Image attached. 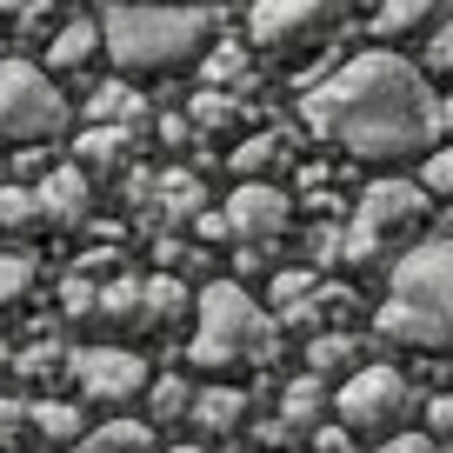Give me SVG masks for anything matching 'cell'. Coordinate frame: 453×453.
<instances>
[{
	"instance_id": "6da1fadb",
	"label": "cell",
	"mask_w": 453,
	"mask_h": 453,
	"mask_svg": "<svg viewBox=\"0 0 453 453\" xmlns=\"http://www.w3.org/2000/svg\"><path fill=\"white\" fill-rule=\"evenodd\" d=\"M307 127L354 160H407L434 147V94L394 54H360L307 94Z\"/></svg>"
},
{
	"instance_id": "7a4b0ae2",
	"label": "cell",
	"mask_w": 453,
	"mask_h": 453,
	"mask_svg": "<svg viewBox=\"0 0 453 453\" xmlns=\"http://www.w3.org/2000/svg\"><path fill=\"white\" fill-rule=\"evenodd\" d=\"M213 27V7H113L100 20V54L120 67V81H154L207 60Z\"/></svg>"
},
{
	"instance_id": "3957f363",
	"label": "cell",
	"mask_w": 453,
	"mask_h": 453,
	"mask_svg": "<svg viewBox=\"0 0 453 453\" xmlns=\"http://www.w3.org/2000/svg\"><path fill=\"white\" fill-rule=\"evenodd\" d=\"M380 334L400 347H453V241H420L394 260Z\"/></svg>"
},
{
	"instance_id": "277c9868",
	"label": "cell",
	"mask_w": 453,
	"mask_h": 453,
	"mask_svg": "<svg viewBox=\"0 0 453 453\" xmlns=\"http://www.w3.org/2000/svg\"><path fill=\"white\" fill-rule=\"evenodd\" d=\"M280 354V326L254 307L241 280H207L194 294V340H187V360L207 373H226L241 360H273Z\"/></svg>"
},
{
	"instance_id": "5b68a950",
	"label": "cell",
	"mask_w": 453,
	"mask_h": 453,
	"mask_svg": "<svg viewBox=\"0 0 453 453\" xmlns=\"http://www.w3.org/2000/svg\"><path fill=\"white\" fill-rule=\"evenodd\" d=\"M420 220H426V194L413 180H373L367 194H360V207H354V226H347L340 254L354 260V267H373V260L394 241H407Z\"/></svg>"
},
{
	"instance_id": "8992f818",
	"label": "cell",
	"mask_w": 453,
	"mask_h": 453,
	"mask_svg": "<svg viewBox=\"0 0 453 453\" xmlns=\"http://www.w3.org/2000/svg\"><path fill=\"white\" fill-rule=\"evenodd\" d=\"M67 127V100H60L54 73L34 60H0V141H47Z\"/></svg>"
},
{
	"instance_id": "52a82bcc",
	"label": "cell",
	"mask_w": 453,
	"mask_h": 453,
	"mask_svg": "<svg viewBox=\"0 0 453 453\" xmlns=\"http://www.w3.org/2000/svg\"><path fill=\"white\" fill-rule=\"evenodd\" d=\"M340 14H347V0H254L247 34L267 54H313V47L334 41Z\"/></svg>"
},
{
	"instance_id": "ba28073f",
	"label": "cell",
	"mask_w": 453,
	"mask_h": 453,
	"mask_svg": "<svg viewBox=\"0 0 453 453\" xmlns=\"http://www.w3.org/2000/svg\"><path fill=\"white\" fill-rule=\"evenodd\" d=\"M413 413V387L400 367H360L354 380L340 387V426L347 434H373V440H394Z\"/></svg>"
},
{
	"instance_id": "9c48e42d",
	"label": "cell",
	"mask_w": 453,
	"mask_h": 453,
	"mask_svg": "<svg viewBox=\"0 0 453 453\" xmlns=\"http://www.w3.org/2000/svg\"><path fill=\"white\" fill-rule=\"evenodd\" d=\"M67 373L94 407H127V400L147 394V360L134 347H81L67 360Z\"/></svg>"
},
{
	"instance_id": "30bf717a",
	"label": "cell",
	"mask_w": 453,
	"mask_h": 453,
	"mask_svg": "<svg viewBox=\"0 0 453 453\" xmlns=\"http://www.w3.org/2000/svg\"><path fill=\"white\" fill-rule=\"evenodd\" d=\"M226 241H247V247H267L273 234L287 226V194L267 180H241V194L226 200Z\"/></svg>"
},
{
	"instance_id": "8fae6325",
	"label": "cell",
	"mask_w": 453,
	"mask_h": 453,
	"mask_svg": "<svg viewBox=\"0 0 453 453\" xmlns=\"http://www.w3.org/2000/svg\"><path fill=\"white\" fill-rule=\"evenodd\" d=\"M34 207H41V226H87V173L54 167L34 187Z\"/></svg>"
},
{
	"instance_id": "7c38bea8",
	"label": "cell",
	"mask_w": 453,
	"mask_h": 453,
	"mask_svg": "<svg viewBox=\"0 0 453 453\" xmlns=\"http://www.w3.org/2000/svg\"><path fill=\"white\" fill-rule=\"evenodd\" d=\"M147 120V107H141V94H134V81H107V87H94L87 94V127H120V134H134Z\"/></svg>"
},
{
	"instance_id": "4fadbf2b",
	"label": "cell",
	"mask_w": 453,
	"mask_h": 453,
	"mask_svg": "<svg viewBox=\"0 0 453 453\" xmlns=\"http://www.w3.org/2000/svg\"><path fill=\"white\" fill-rule=\"evenodd\" d=\"M94 54H100V27L94 20H60V27L47 34V67L54 73H81Z\"/></svg>"
},
{
	"instance_id": "5bb4252c",
	"label": "cell",
	"mask_w": 453,
	"mask_h": 453,
	"mask_svg": "<svg viewBox=\"0 0 453 453\" xmlns=\"http://www.w3.org/2000/svg\"><path fill=\"white\" fill-rule=\"evenodd\" d=\"M307 367H313V380H354L360 373V347H354V334H334V326H326V334H313L307 340Z\"/></svg>"
},
{
	"instance_id": "9a60e30c",
	"label": "cell",
	"mask_w": 453,
	"mask_h": 453,
	"mask_svg": "<svg viewBox=\"0 0 453 453\" xmlns=\"http://www.w3.org/2000/svg\"><path fill=\"white\" fill-rule=\"evenodd\" d=\"M440 14H447V0H380L373 7V34L380 41H407V34H420Z\"/></svg>"
},
{
	"instance_id": "2e32d148",
	"label": "cell",
	"mask_w": 453,
	"mask_h": 453,
	"mask_svg": "<svg viewBox=\"0 0 453 453\" xmlns=\"http://www.w3.org/2000/svg\"><path fill=\"white\" fill-rule=\"evenodd\" d=\"M81 173H120L134 160V134H120V127H87L81 134Z\"/></svg>"
},
{
	"instance_id": "e0dca14e",
	"label": "cell",
	"mask_w": 453,
	"mask_h": 453,
	"mask_svg": "<svg viewBox=\"0 0 453 453\" xmlns=\"http://www.w3.org/2000/svg\"><path fill=\"white\" fill-rule=\"evenodd\" d=\"M27 426L47 440V447H81V440H87L81 407H67V400H34V407H27Z\"/></svg>"
},
{
	"instance_id": "ac0fdd59",
	"label": "cell",
	"mask_w": 453,
	"mask_h": 453,
	"mask_svg": "<svg viewBox=\"0 0 453 453\" xmlns=\"http://www.w3.org/2000/svg\"><path fill=\"white\" fill-rule=\"evenodd\" d=\"M241 420H247V394H241V387H200V394H194V426H207V434H234Z\"/></svg>"
},
{
	"instance_id": "d6986e66",
	"label": "cell",
	"mask_w": 453,
	"mask_h": 453,
	"mask_svg": "<svg viewBox=\"0 0 453 453\" xmlns=\"http://www.w3.org/2000/svg\"><path fill=\"white\" fill-rule=\"evenodd\" d=\"M180 313H194V294H187L173 273H154V280L141 287V326H167V320H180Z\"/></svg>"
},
{
	"instance_id": "ffe728a7",
	"label": "cell",
	"mask_w": 453,
	"mask_h": 453,
	"mask_svg": "<svg viewBox=\"0 0 453 453\" xmlns=\"http://www.w3.org/2000/svg\"><path fill=\"white\" fill-rule=\"evenodd\" d=\"M73 453H154V434H147V420H107V426H94Z\"/></svg>"
},
{
	"instance_id": "44dd1931",
	"label": "cell",
	"mask_w": 453,
	"mask_h": 453,
	"mask_svg": "<svg viewBox=\"0 0 453 453\" xmlns=\"http://www.w3.org/2000/svg\"><path fill=\"white\" fill-rule=\"evenodd\" d=\"M154 200H160V213H167V220H194L200 207H207V200H200V180L187 167H167L154 180Z\"/></svg>"
},
{
	"instance_id": "7402d4cb",
	"label": "cell",
	"mask_w": 453,
	"mask_h": 453,
	"mask_svg": "<svg viewBox=\"0 0 453 453\" xmlns=\"http://www.w3.org/2000/svg\"><path fill=\"white\" fill-rule=\"evenodd\" d=\"M226 160H234V173H241V180H260V173L287 167V141H280V134H254V141H241Z\"/></svg>"
},
{
	"instance_id": "603a6c76",
	"label": "cell",
	"mask_w": 453,
	"mask_h": 453,
	"mask_svg": "<svg viewBox=\"0 0 453 453\" xmlns=\"http://www.w3.org/2000/svg\"><path fill=\"white\" fill-rule=\"evenodd\" d=\"M320 407H326V387L307 373V380H294V387L280 394V413H273V420H280L287 434H300V426H313V420H320Z\"/></svg>"
},
{
	"instance_id": "cb8c5ba5",
	"label": "cell",
	"mask_w": 453,
	"mask_h": 453,
	"mask_svg": "<svg viewBox=\"0 0 453 453\" xmlns=\"http://www.w3.org/2000/svg\"><path fill=\"white\" fill-rule=\"evenodd\" d=\"M41 226V207H34V187H0V234H34Z\"/></svg>"
},
{
	"instance_id": "d4e9b609",
	"label": "cell",
	"mask_w": 453,
	"mask_h": 453,
	"mask_svg": "<svg viewBox=\"0 0 453 453\" xmlns=\"http://www.w3.org/2000/svg\"><path fill=\"white\" fill-rule=\"evenodd\" d=\"M141 287L147 280H113V287H100V320H120V326H141Z\"/></svg>"
},
{
	"instance_id": "484cf974",
	"label": "cell",
	"mask_w": 453,
	"mask_h": 453,
	"mask_svg": "<svg viewBox=\"0 0 453 453\" xmlns=\"http://www.w3.org/2000/svg\"><path fill=\"white\" fill-rule=\"evenodd\" d=\"M34 294V254H0V307H14V300Z\"/></svg>"
},
{
	"instance_id": "4316f807",
	"label": "cell",
	"mask_w": 453,
	"mask_h": 453,
	"mask_svg": "<svg viewBox=\"0 0 453 453\" xmlns=\"http://www.w3.org/2000/svg\"><path fill=\"white\" fill-rule=\"evenodd\" d=\"M200 67H207V87L213 94H220V87H234V81H247V47H207V60H200Z\"/></svg>"
},
{
	"instance_id": "83f0119b",
	"label": "cell",
	"mask_w": 453,
	"mask_h": 453,
	"mask_svg": "<svg viewBox=\"0 0 453 453\" xmlns=\"http://www.w3.org/2000/svg\"><path fill=\"white\" fill-rule=\"evenodd\" d=\"M234 107H241L234 94H213V87H200V94H194V127H200V134H220L226 120H234Z\"/></svg>"
},
{
	"instance_id": "f1b7e54d",
	"label": "cell",
	"mask_w": 453,
	"mask_h": 453,
	"mask_svg": "<svg viewBox=\"0 0 453 453\" xmlns=\"http://www.w3.org/2000/svg\"><path fill=\"white\" fill-rule=\"evenodd\" d=\"M180 413H194V387L187 380H160L154 387V420H180Z\"/></svg>"
},
{
	"instance_id": "f546056e",
	"label": "cell",
	"mask_w": 453,
	"mask_h": 453,
	"mask_svg": "<svg viewBox=\"0 0 453 453\" xmlns=\"http://www.w3.org/2000/svg\"><path fill=\"white\" fill-rule=\"evenodd\" d=\"M420 194H453V147H434L420 160Z\"/></svg>"
},
{
	"instance_id": "4dcf8cb0",
	"label": "cell",
	"mask_w": 453,
	"mask_h": 453,
	"mask_svg": "<svg viewBox=\"0 0 453 453\" xmlns=\"http://www.w3.org/2000/svg\"><path fill=\"white\" fill-rule=\"evenodd\" d=\"M60 14V0H0V20H20V27H47Z\"/></svg>"
},
{
	"instance_id": "1f68e13d",
	"label": "cell",
	"mask_w": 453,
	"mask_h": 453,
	"mask_svg": "<svg viewBox=\"0 0 453 453\" xmlns=\"http://www.w3.org/2000/svg\"><path fill=\"white\" fill-rule=\"evenodd\" d=\"M313 294V273H300V267H287V273H273V307H300V300Z\"/></svg>"
},
{
	"instance_id": "d6a6232c",
	"label": "cell",
	"mask_w": 453,
	"mask_h": 453,
	"mask_svg": "<svg viewBox=\"0 0 453 453\" xmlns=\"http://www.w3.org/2000/svg\"><path fill=\"white\" fill-rule=\"evenodd\" d=\"M94 307H100V287H87V280L60 287V313H67V320H94Z\"/></svg>"
},
{
	"instance_id": "836d02e7",
	"label": "cell",
	"mask_w": 453,
	"mask_h": 453,
	"mask_svg": "<svg viewBox=\"0 0 453 453\" xmlns=\"http://www.w3.org/2000/svg\"><path fill=\"white\" fill-rule=\"evenodd\" d=\"M426 67H434L440 81H453V20L434 34V47H426Z\"/></svg>"
},
{
	"instance_id": "e575fe53",
	"label": "cell",
	"mask_w": 453,
	"mask_h": 453,
	"mask_svg": "<svg viewBox=\"0 0 453 453\" xmlns=\"http://www.w3.org/2000/svg\"><path fill=\"white\" fill-rule=\"evenodd\" d=\"M14 367L27 373V380H41V373H54V367H60V354H54V347H27V354H20Z\"/></svg>"
},
{
	"instance_id": "d590c367",
	"label": "cell",
	"mask_w": 453,
	"mask_h": 453,
	"mask_svg": "<svg viewBox=\"0 0 453 453\" xmlns=\"http://www.w3.org/2000/svg\"><path fill=\"white\" fill-rule=\"evenodd\" d=\"M27 426V407H14V400L0 394V447H14V434Z\"/></svg>"
},
{
	"instance_id": "8d00e7d4",
	"label": "cell",
	"mask_w": 453,
	"mask_h": 453,
	"mask_svg": "<svg viewBox=\"0 0 453 453\" xmlns=\"http://www.w3.org/2000/svg\"><path fill=\"white\" fill-rule=\"evenodd\" d=\"M373 453H440V447H434L426 434H394V440H380Z\"/></svg>"
},
{
	"instance_id": "74e56055",
	"label": "cell",
	"mask_w": 453,
	"mask_h": 453,
	"mask_svg": "<svg viewBox=\"0 0 453 453\" xmlns=\"http://www.w3.org/2000/svg\"><path fill=\"white\" fill-rule=\"evenodd\" d=\"M313 447H320V453H347V447H354V434H347V426H320Z\"/></svg>"
},
{
	"instance_id": "f35d334b",
	"label": "cell",
	"mask_w": 453,
	"mask_h": 453,
	"mask_svg": "<svg viewBox=\"0 0 453 453\" xmlns=\"http://www.w3.org/2000/svg\"><path fill=\"white\" fill-rule=\"evenodd\" d=\"M426 413H434V426H440V434H453V394H440Z\"/></svg>"
},
{
	"instance_id": "ab89813d",
	"label": "cell",
	"mask_w": 453,
	"mask_h": 453,
	"mask_svg": "<svg viewBox=\"0 0 453 453\" xmlns=\"http://www.w3.org/2000/svg\"><path fill=\"white\" fill-rule=\"evenodd\" d=\"M200 241H226V213H200Z\"/></svg>"
},
{
	"instance_id": "60d3db41",
	"label": "cell",
	"mask_w": 453,
	"mask_h": 453,
	"mask_svg": "<svg viewBox=\"0 0 453 453\" xmlns=\"http://www.w3.org/2000/svg\"><path fill=\"white\" fill-rule=\"evenodd\" d=\"M113 7H207V0H113Z\"/></svg>"
},
{
	"instance_id": "b9f144b4",
	"label": "cell",
	"mask_w": 453,
	"mask_h": 453,
	"mask_svg": "<svg viewBox=\"0 0 453 453\" xmlns=\"http://www.w3.org/2000/svg\"><path fill=\"white\" fill-rule=\"evenodd\" d=\"M167 453H200V447H167Z\"/></svg>"
}]
</instances>
